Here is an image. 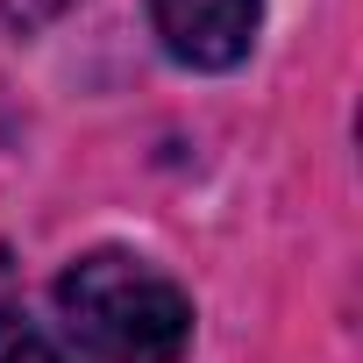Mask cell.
I'll return each mask as SVG.
<instances>
[{
    "label": "cell",
    "instance_id": "cell-2",
    "mask_svg": "<svg viewBox=\"0 0 363 363\" xmlns=\"http://www.w3.org/2000/svg\"><path fill=\"white\" fill-rule=\"evenodd\" d=\"M150 22L178 65L228 72L257 43V0H150Z\"/></svg>",
    "mask_w": 363,
    "mask_h": 363
},
{
    "label": "cell",
    "instance_id": "cell-1",
    "mask_svg": "<svg viewBox=\"0 0 363 363\" xmlns=\"http://www.w3.org/2000/svg\"><path fill=\"white\" fill-rule=\"evenodd\" d=\"M57 313L100 363H178L193 342V299L128 250L79 257L57 278Z\"/></svg>",
    "mask_w": 363,
    "mask_h": 363
},
{
    "label": "cell",
    "instance_id": "cell-4",
    "mask_svg": "<svg viewBox=\"0 0 363 363\" xmlns=\"http://www.w3.org/2000/svg\"><path fill=\"white\" fill-rule=\"evenodd\" d=\"M8 320H15V257L0 250V328H8Z\"/></svg>",
    "mask_w": 363,
    "mask_h": 363
},
{
    "label": "cell",
    "instance_id": "cell-3",
    "mask_svg": "<svg viewBox=\"0 0 363 363\" xmlns=\"http://www.w3.org/2000/svg\"><path fill=\"white\" fill-rule=\"evenodd\" d=\"M8 363H72L65 349H50V342H15L8 349Z\"/></svg>",
    "mask_w": 363,
    "mask_h": 363
}]
</instances>
